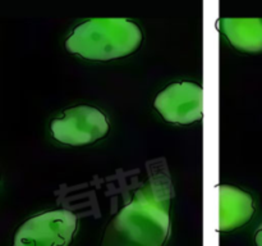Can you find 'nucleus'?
<instances>
[{
  "label": "nucleus",
  "instance_id": "7ed1b4c3",
  "mask_svg": "<svg viewBox=\"0 0 262 246\" xmlns=\"http://www.w3.org/2000/svg\"><path fill=\"white\" fill-rule=\"evenodd\" d=\"M50 130L53 137L60 144L86 146L106 137L110 125L105 113L99 108L77 105L51 120Z\"/></svg>",
  "mask_w": 262,
  "mask_h": 246
},
{
  "label": "nucleus",
  "instance_id": "f03ea898",
  "mask_svg": "<svg viewBox=\"0 0 262 246\" xmlns=\"http://www.w3.org/2000/svg\"><path fill=\"white\" fill-rule=\"evenodd\" d=\"M142 41V30L135 20L92 18L73 28L66 49L87 60L110 61L135 54Z\"/></svg>",
  "mask_w": 262,
  "mask_h": 246
},
{
  "label": "nucleus",
  "instance_id": "6e6552de",
  "mask_svg": "<svg viewBox=\"0 0 262 246\" xmlns=\"http://www.w3.org/2000/svg\"><path fill=\"white\" fill-rule=\"evenodd\" d=\"M255 241H256V245L257 246H262V225L260 230L256 232V236H255Z\"/></svg>",
  "mask_w": 262,
  "mask_h": 246
},
{
  "label": "nucleus",
  "instance_id": "20e7f679",
  "mask_svg": "<svg viewBox=\"0 0 262 246\" xmlns=\"http://www.w3.org/2000/svg\"><path fill=\"white\" fill-rule=\"evenodd\" d=\"M77 223V215L68 209L41 213L18 228L13 246H69Z\"/></svg>",
  "mask_w": 262,
  "mask_h": 246
},
{
  "label": "nucleus",
  "instance_id": "f257e3e1",
  "mask_svg": "<svg viewBox=\"0 0 262 246\" xmlns=\"http://www.w3.org/2000/svg\"><path fill=\"white\" fill-rule=\"evenodd\" d=\"M169 228V200L141 191L113 218L101 246H164Z\"/></svg>",
  "mask_w": 262,
  "mask_h": 246
},
{
  "label": "nucleus",
  "instance_id": "0eeeda50",
  "mask_svg": "<svg viewBox=\"0 0 262 246\" xmlns=\"http://www.w3.org/2000/svg\"><path fill=\"white\" fill-rule=\"evenodd\" d=\"M219 26L237 50L247 54L262 53L261 18H220Z\"/></svg>",
  "mask_w": 262,
  "mask_h": 246
},
{
  "label": "nucleus",
  "instance_id": "39448f33",
  "mask_svg": "<svg viewBox=\"0 0 262 246\" xmlns=\"http://www.w3.org/2000/svg\"><path fill=\"white\" fill-rule=\"evenodd\" d=\"M154 107L169 123L192 125L204 117L202 87L191 81L168 85L154 100Z\"/></svg>",
  "mask_w": 262,
  "mask_h": 246
},
{
  "label": "nucleus",
  "instance_id": "423d86ee",
  "mask_svg": "<svg viewBox=\"0 0 262 246\" xmlns=\"http://www.w3.org/2000/svg\"><path fill=\"white\" fill-rule=\"evenodd\" d=\"M219 231L230 232L247 224L255 214L253 197L232 184H219Z\"/></svg>",
  "mask_w": 262,
  "mask_h": 246
}]
</instances>
